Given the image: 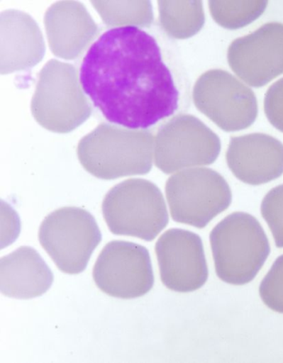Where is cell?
Instances as JSON below:
<instances>
[{
    "instance_id": "obj_1",
    "label": "cell",
    "mask_w": 283,
    "mask_h": 363,
    "mask_svg": "<svg viewBox=\"0 0 283 363\" xmlns=\"http://www.w3.org/2000/svg\"><path fill=\"white\" fill-rule=\"evenodd\" d=\"M172 38L156 22L111 27L87 49L80 86L111 123L149 130L178 111L182 91Z\"/></svg>"
},
{
    "instance_id": "obj_2",
    "label": "cell",
    "mask_w": 283,
    "mask_h": 363,
    "mask_svg": "<svg viewBox=\"0 0 283 363\" xmlns=\"http://www.w3.org/2000/svg\"><path fill=\"white\" fill-rule=\"evenodd\" d=\"M209 238L218 277L233 286L251 282L271 252L260 223L246 213L227 216L212 230Z\"/></svg>"
},
{
    "instance_id": "obj_3",
    "label": "cell",
    "mask_w": 283,
    "mask_h": 363,
    "mask_svg": "<svg viewBox=\"0 0 283 363\" xmlns=\"http://www.w3.org/2000/svg\"><path fill=\"white\" fill-rule=\"evenodd\" d=\"M150 130H129L102 124L78 145V157L90 174L102 179L148 174L152 164Z\"/></svg>"
},
{
    "instance_id": "obj_4",
    "label": "cell",
    "mask_w": 283,
    "mask_h": 363,
    "mask_svg": "<svg viewBox=\"0 0 283 363\" xmlns=\"http://www.w3.org/2000/svg\"><path fill=\"white\" fill-rule=\"evenodd\" d=\"M102 213L112 233L150 242L169 223L165 199L157 186L144 179H129L111 189Z\"/></svg>"
},
{
    "instance_id": "obj_5",
    "label": "cell",
    "mask_w": 283,
    "mask_h": 363,
    "mask_svg": "<svg viewBox=\"0 0 283 363\" xmlns=\"http://www.w3.org/2000/svg\"><path fill=\"white\" fill-rule=\"evenodd\" d=\"M174 222L204 228L232 203V191L218 172L194 168L170 177L165 188Z\"/></svg>"
},
{
    "instance_id": "obj_6",
    "label": "cell",
    "mask_w": 283,
    "mask_h": 363,
    "mask_svg": "<svg viewBox=\"0 0 283 363\" xmlns=\"http://www.w3.org/2000/svg\"><path fill=\"white\" fill-rule=\"evenodd\" d=\"M39 242L62 272L84 271L101 234L92 215L78 208H63L48 215L38 234Z\"/></svg>"
},
{
    "instance_id": "obj_7",
    "label": "cell",
    "mask_w": 283,
    "mask_h": 363,
    "mask_svg": "<svg viewBox=\"0 0 283 363\" xmlns=\"http://www.w3.org/2000/svg\"><path fill=\"white\" fill-rule=\"evenodd\" d=\"M193 101L200 112L226 132L248 128L258 114L255 92L231 73L221 69L200 76L194 86Z\"/></svg>"
},
{
    "instance_id": "obj_8",
    "label": "cell",
    "mask_w": 283,
    "mask_h": 363,
    "mask_svg": "<svg viewBox=\"0 0 283 363\" xmlns=\"http://www.w3.org/2000/svg\"><path fill=\"white\" fill-rule=\"evenodd\" d=\"M221 141L198 118L178 115L159 129L156 136L155 164L165 174L214 163Z\"/></svg>"
},
{
    "instance_id": "obj_9",
    "label": "cell",
    "mask_w": 283,
    "mask_h": 363,
    "mask_svg": "<svg viewBox=\"0 0 283 363\" xmlns=\"http://www.w3.org/2000/svg\"><path fill=\"white\" fill-rule=\"evenodd\" d=\"M94 278L96 286L110 296L124 299L144 296L155 281L148 250L125 240L107 244L97 258Z\"/></svg>"
},
{
    "instance_id": "obj_10",
    "label": "cell",
    "mask_w": 283,
    "mask_h": 363,
    "mask_svg": "<svg viewBox=\"0 0 283 363\" xmlns=\"http://www.w3.org/2000/svg\"><path fill=\"white\" fill-rule=\"evenodd\" d=\"M161 281L172 291L189 293L202 288L209 269L199 235L187 230L170 229L155 245Z\"/></svg>"
},
{
    "instance_id": "obj_11",
    "label": "cell",
    "mask_w": 283,
    "mask_h": 363,
    "mask_svg": "<svg viewBox=\"0 0 283 363\" xmlns=\"http://www.w3.org/2000/svg\"><path fill=\"white\" fill-rule=\"evenodd\" d=\"M228 62L233 72L253 87L265 86L283 74V24L267 23L235 39L228 49Z\"/></svg>"
},
{
    "instance_id": "obj_12",
    "label": "cell",
    "mask_w": 283,
    "mask_h": 363,
    "mask_svg": "<svg viewBox=\"0 0 283 363\" xmlns=\"http://www.w3.org/2000/svg\"><path fill=\"white\" fill-rule=\"evenodd\" d=\"M226 161L229 169L243 183L267 184L283 174V144L262 133L232 137Z\"/></svg>"
},
{
    "instance_id": "obj_13",
    "label": "cell",
    "mask_w": 283,
    "mask_h": 363,
    "mask_svg": "<svg viewBox=\"0 0 283 363\" xmlns=\"http://www.w3.org/2000/svg\"><path fill=\"white\" fill-rule=\"evenodd\" d=\"M53 274L35 250L22 247L0 261V289L4 296L27 299L43 296Z\"/></svg>"
},
{
    "instance_id": "obj_14",
    "label": "cell",
    "mask_w": 283,
    "mask_h": 363,
    "mask_svg": "<svg viewBox=\"0 0 283 363\" xmlns=\"http://www.w3.org/2000/svg\"><path fill=\"white\" fill-rule=\"evenodd\" d=\"M32 108L39 124L62 133L74 130L89 117L91 111L89 101L75 85L70 89L57 87L55 90L39 86Z\"/></svg>"
},
{
    "instance_id": "obj_15",
    "label": "cell",
    "mask_w": 283,
    "mask_h": 363,
    "mask_svg": "<svg viewBox=\"0 0 283 363\" xmlns=\"http://www.w3.org/2000/svg\"><path fill=\"white\" fill-rule=\"evenodd\" d=\"M164 3L165 9L161 26L170 36L180 39L188 38L201 30L206 21L201 1Z\"/></svg>"
},
{
    "instance_id": "obj_16",
    "label": "cell",
    "mask_w": 283,
    "mask_h": 363,
    "mask_svg": "<svg viewBox=\"0 0 283 363\" xmlns=\"http://www.w3.org/2000/svg\"><path fill=\"white\" fill-rule=\"evenodd\" d=\"M267 1H219L209 2V11L218 26L228 29L245 27L260 18L267 6Z\"/></svg>"
},
{
    "instance_id": "obj_17",
    "label": "cell",
    "mask_w": 283,
    "mask_h": 363,
    "mask_svg": "<svg viewBox=\"0 0 283 363\" xmlns=\"http://www.w3.org/2000/svg\"><path fill=\"white\" fill-rule=\"evenodd\" d=\"M263 219L271 230L278 248H283V184L270 191L261 204Z\"/></svg>"
},
{
    "instance_id": "obj_18",
    "label": "cell",
    "mask_w": 283,
    "mask_h": 363,
    "mask_svg": "<svg viewBox=\"0 0 283 363\" xmlns=\"http://www.w3.org/2000/svg\"><path fill=\"white\" fill-rule=\"evenodd\" d=\"M260 294L262 302L268 308L283 313V255L276 259L262 279Z\"/></svg>"
},
{
    "instance_id": "obj_19",
    "label": "cell",
    "mask_w": 283,
    "mask_h": 363,
    "mask_svg": "<svg viewBox=\"0 0 283 363\" xmlns=\"http://www.w3.org/2000/svg\"><path fill=\"white\" fill-rule=\"evenodd\" d=\"M265 112L271 125L283 133V77L268 88L265 98Z\"/></svg>"
}]
</instances>
